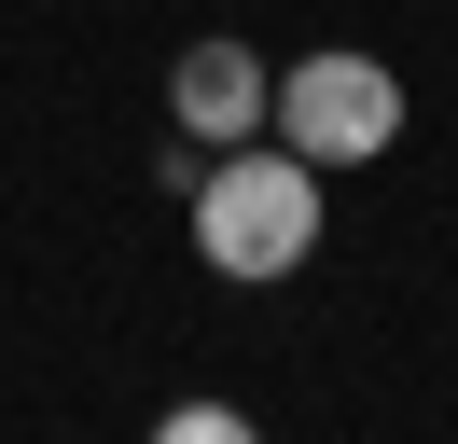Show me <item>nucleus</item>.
I'll return each instance as SVG.
<instances>
[{"mask_svg": "<svg viewBox=\"0 0 458 444\" xmlns=\"http://www.w3.org/2000/svg\"><path fill=\"white\" fill-rule=\"evenodd\" d=\"M153 444H264V431H250L236 403H167V416H153Z\"/></svg>", "mask_w": 458, "mask_h": 444, "instance_id": "obj_4", "label": "nucleus"}, {"mask_svg": "<svg viewBox=\"0 0 458 444\" xmlns=\"http://www.w3.org/2000/svg\"><path fill=\"white\" fill-rule=\"evenodd\" d=\"M264 125H278V153H306L319 181H334V166H375L403 139V70L389 56H306V70H278Z\"/></svg>", "mask_w": 458, "mask_h": 444, "instance_id": "obj_2", "label": "nucleus"}, {"mask_svg": "<svg viewBox=\"0 0 458 444\" xmlns=\"http://www.w3.org/2000/svg\"><path fill=\"white\" fill-rule=\"evenodd\" d=\"M264 98H278V70H264L250 42H181V70H167V111H181V139H195V153L264 139Z\"/></svg>", "mask_w": 458, "mask_h": 444, "instance_id": "obj_3", "label": "nucleus"}, {"mask_svg": "<svg viewBox=\"0 0 458 444\" xmlns=\"http://www.w3.org/2000/svg\"><path fill=\"white\" fill-rule=\"evenodd\" d=\"M195 250H208V278H292L319 250V166L306 153H250V139H236V153H208L195 166Z\"/></svg>", "mask_w": 458, "mask_h": 444, "instance_id": "obj_1", "label": "nucleus"}]
</instances>
